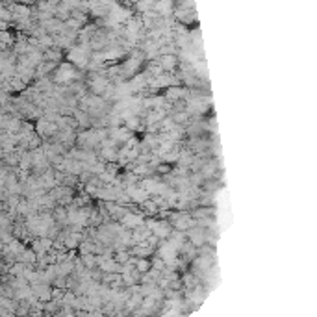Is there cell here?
<instances>
[{
  "label": "cell",
  "mask_w": 317,
  "mask_h": 317,
  "mask_svg": "<svg viewBox=\"0 0 317 317\" xmlns=\"http://www.w3.org/2000/svg\"><path fill=\"white\" fill-rule=\"evenodd\" d=\"M145 225H147V228L150 230V234L156 235L158 240H167L169 234L173 232V225L165 219H148V221H145Z\"/></svg>",
  "instance_id": "6da1fadb"
},
{
  "label": "cell",
  "mask_w": 317,
  "mask_h": 317,
  "mask_svg": "<svg viewBox=\"0 0 317 317\" xmlns=\"http://www.w3.org/2000/svg\"><path fill=\"white\" fill-rule=\"evenodd\" d=\"M171 225H173L174 230L180 232H188L190 228L197 226V219H195L191 214H184V212H178L171 217Z\"/></svg>",
  "instance_id": "7a4b0ae2"
},
{
  "label": "cell",
  "mask_w": 317,
  "mask_h": 317,
  "mask_svg": "<svg viewBox=\"0 0 317 317\" xmlns=\"http://www.w3.org/2000/svg\"><path fill=\"white\" fill-rule=\"evenodd\" d=\"M76 78H78V71L72 67V63H63L56 71L54 80H56L58 84H71V82H74Z\"/></svg>",
  "instance_id": "3957f363"
},
{
  "label": "cell",
  "mask_w": 317,
  "mask_h": 317,
  "mask_svg": "<svg viewBox=\"0 0 317 317\" xmlns=\"http://www.w3.org/2000/svg\"><path fill=\"white\" fill-rule=\"evenodd\" d=\"M76 141L82 148H89V150H95V147H98V143H100L97 130H82L76 136Z\"/></svg>",
  "instance_id": "277c9868"
},
{
  "label": "cell",
  "mask_w": 317,
  "mask_h": 317,
  "mask_svg": "<svg viewBox=\"0 0 317 317\" xmlns=\"http://www.w3.org/2000/svg\"><path fill=\"white\" fill-rule=\"evenodd\" d=\"M110 86V80L104 76L102 72L98 71L95 74H91V80H89V89H91L95 95H102L106 91V87Z\"/></svg>",
  "instance_id": "5b68a950"
},
{
  "label": "cell",
  "mask_w": 317,
  "mask_h": 317,
  "mask_svg": "<svg viewBox=\"0 0 317 317\" xmlns=\"http://www.w3.org/2000/svg\"><path fill=\"white\" fill-rule=\"evenodd\" d=\"M143 214H136V212H130V210H126V214L119 219V223L126 228V230H134L136 226H139V225H143Z\"/></svg>",
  "instance_id": "8992f818"
},
{
  "label": "cell",
  "mask_w": 317,
  "mask_h": 317,
  "mask_svg": "<svg viewBox=\"0 0 317 317\" xmlns=\"http://www.w3.org/2000/svg\"><path fill=\"white\" fill-rule=\"evenodd\" d=\"M188 237H190V243L193 247H202L204 243H208V235H206L204 228L199 225L188 230Z\"/></svg>",
  "instance_id": "52a82bcc"
},
{
  "label": "cell",
  "mask_w": 317,
  "mask_h": 317,
  "mask_svg": "<svg viewBox=\"0 0 317 317\" xmlns=\"http://www.w3.org/2000/svg\"><path fill=\"white\" fill-rule=\"evenodd\" d=\"M160 69L165 72H173L178 65V58L176 54H160V62H158Z\"/></svg>",
  "instance_id": "ba28073f"
},
{
  "label": "cell",
  "mask_w": 317,
  "mask_h": 317,
  "mask_svg": "<svg viewBox=\"0 0 317 317\" xmlns=\"http://www.w3.org/2000/svg\"><path fill=\"white\" fill-rule=\"evenodd\" d=\"M152 10L156 11L160 17L167 19V17L173 13V0H156L152 6Z\"/></svg>",
  "instance_id": "9c48e42d"
},
{
  "label": "cell",
  "mask_w": 317,
  "mask_h": 317,
  "mask_svg": "<svg viewBox=\"0 0 317 317\" xmlns=\"http://www.w3.org/2000/svg\"><path fill=\"white\" fill-rule=\"evenodd\" d=\"M188 89H184V87L180 86H171L167 87V95H165V98L169 100V102H176V100H184V98H188Z\"/></svg>",
  "instance_id": "30bf717a"
},
{
  "label": "cell",
  "mask_w": 317,
  "mask_h": 317,
  "mask_svg": "<svg viewBox=\"0 0 317 317\" xmlns=\"http://www.w3.org/2000/svg\"><path fill=\"white\" fill-rule=\"evenodd\" d=\"M98 156H100L102 162H110V164H113V162H117L119 148L117 147H100Z\"/></svg>",
  "instance_id": "8fae6325"
},
{
  "label": "cell",
  "mask_w": 317,
  "mask_h": 317,
  "mask_svg": "<svg viewBox=\"0 0 317 317\" xmlns=\"http://www.w3.org/2000/svg\"><path fill=\"white\" fill-rule=\"evenodd\" d=\"M82 263L86 269H95L97 267V254L95 252H86V254H82Z\"/></svg>",
  "instance_id": "7c38bea8"
},
{
  "label": "cell",
  "mask_w": 317,
  "mask_h": 317,
  "mask_svg": "<svg viewBox=\"0 0 317 317\" xmlns=\"http://www.w3.org/2000/svg\"><path fill=\"white\" fill-rule=\"evenodd\" d=\"M199 173L202 174L204 178H212V176L215 174V164L212 162V160H210V162H204V164H202V167H200Z\"/></svg>",
  "instance_id": "4fadbf2b"
},
{
  "label": "cell",
  "mask_w": 317,
  "mask_h": 317,
  "mask_svg": "<svg viewBox=\"0 0 317 317\" xmlns=\"http://www.w3.org/2000/svg\"><path fill=\"white\" fill-rule=\"evenodd\" d=\"M124 123H126V128L130 130V132H134V130H139V128H141V119H139V115L126 117V119H124Z\"/></svg>",
  "instance_id": "5bb4252c"
},
{
  "label": "cell",
  "mask_w": 317,
  "mask_h": 317,
  "mask_svg": "<svg viewBox=\"0 0 317 317\" xmlns=\"http://www.w3.org/2000/svg\"><path fill=\"white\" fill-rule=\"evenodd\" d=\"M173 121L176 124H180V126H182V124H188L190 123V113L186 112V110H180V112H176L173 115Z\"/></svg>",
  "instance_id": "9a60e30c"
}]
</instances>
